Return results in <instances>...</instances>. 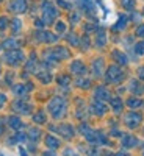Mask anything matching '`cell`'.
Instances as JSON below:
<instances>
[{
	"label": "cell",
	"mask_w": 144,
	"mask_h": 156,
	"mask_svg": "<svg viewBox=\"0 0 144 156\" xmlns=\"http://www.w3.org/2000/svg\"><path fill=\"white\" fill-rule=\"evenodd\" d=\"M64 108H66V103H64V100L60 98V97L54 98V100L50 101V105H49L50 112L54 114L55 117H61V114L64 112Z\"/></svg>",
	"instance_id": "obj_1"
},
{
	"label": "cell",
	"mask_w": 144,
	"mask_h": 156,
	"mask_svg": "<svg viewBox=\"0 0 144 156\" xmlns=\"http://www.w3.org/2000/svg\"><path fill=\"white\" fill-rule=\"evenodd\" d=\"M42 11H44V20H46L47 23H52V22H54V19L57 17V14H58L57 9H55L54 6H52L49 2H46V3H44Z\"/></svg>",
	"instance_id": "obj_2"
},
{
	"label": "cell",
	"mask_w": 144,
	"mask_h": 156,
	"mask_svg": "<svg viewBox=\"0 0 144 156\" xmlns=\"http://www.w3.org/2000/svg\"><path fill=\"white\" fill-rule=\"evenodd\" d=\"M5 59L9 62V64H19L22 59H24V55L20 53V51L14 50V51H8V53L5 55Z\"/></svg>",
	"instance_id": "obj_3"
},
{
	"label": "cell",
	"mask_w": 144,
	"mask_h": 156,
	"mask_svg": "<svg viewBox=\"0 0 144 156\" xmlns=\"http://www.w3.org/2000/svg\"><path fill=\"white\" fill-rule=\"evenodd\" d=\"M9 8L11 11H16V12H25L27 11V2L25 0H13Z\"/></svg>",
	"instance_id": "obj_4"
},
{
	"label": "cell",
	"mask_w": 144,
	"mask_h": 156,
	"mask_svg": "<svg viewBox=\"0 0 144 156\" xmlns=\"http://www.w3.org/2000/svg\"><path fill=\"white\" fill-rule=\"evenodd\" d=\"M108 80H111V81H121L122 80V72L119 70V67H116V66L110 67V70H108Z\"/></svg>",
	"instance_id": "obj_5"
},
{
	"label": "cell",
	"mask_w": 144,
	"mask_h": 156,
	"mask_svg": "<svg viewBox=\"0 0 144 156\" xmlns=\"http://www.w3.org/2000/svg\"><path fill=\"white\" fill-rule=\"evenodd\" d=\"M125 120H127V125H128V126H132V128H133V126L138 125V122L141 120V117H139L138 114H133V112H132V114H128V115H127V119H125Z\"/></svg>",
	"instance_id": "obj_6"
},
{
	"label": "cell",
	"mask_w": 144,
	"mask_h": 156,
	"mask_svg": "<svg viewBox=\"0 0 144 156\" xmlns=\"http://www.w3.org/2000/svg\"><path fill=\"white\" fill-rule=\"evenodd\" d=\"M72 72L74 73H77V75H83L85 72H86V69H85V66H83V64L80 62V61H75L74 64H72Z\"/></svg>",
	"instance_id": "obj_7"
},
{
	"label": "cell",
	"mask_w": 144,
	"mask_h": 156,
	"mask_svg": "<svg viewBox=\"0 0 144 156\" xmlns=\"http://www.w3.org/2000/svg\"><path fill=\"white\" fill-rule=\"evenodd\" d=\"M46 142H47V145H49L50 148H57V147H60V142H58L54 136H49V137L46 139Z\"/></svg>",
	"instance_id": "obj_8"
},
{
	"label": "cell",
	"mask_w": 144,
	"mask_h": 156,
	"mask_svg": "<svg viewBox=\"0 0 144 156\" xmlns=\"http://www.w3.org/2000/svg\"><path fill=\"white\" fill-rule=\"evenodd\" d=\"M113 56L116 58L117 62H121V64H127V56H124L121 51H113Z\"/></svg>",
	"instance_id": "obj_9"
},
{
	"label": "cell",
	"mask_w": 144,
	"mask_h": 156,
	"mask_svg": "<svg viewBox=\"0 0 144 156\" xmlns=\"http://www.w3.org/2000/svg\"><path fill=\"white\" fill-rule=\"evenodd\" d=\"M93 67H94V73H96V75H100V73H102V67H103V62H102V59H96Z\"/></svg>",
	"instance_id": "obj_10"
},
{
	"label": "cell",
	"mask_w": 144,
	"mask_h": 156,
	"mask_svg": "<svg viewBox=\"0 0 144 156\" xmlns=\"http://www.w3.org/2000/svg\"><path fill=\"white\" fill-rule=\"evenodd\" d=\"M127 105H128L130 108H136V106H141V105H142V101H141V100H135V98H130V100L127 101Z\"/></svg>",
	"instance_id": "obj_11"
},
{
	"label": "cell",
	"mask_w": 144,
	"mask_h": 156,
	"mask_svg": "<svg viewBox=\"0 0 144 156\" xmlns=\"http://www.w3.org/2000/svg\"><path fill=\"white\" fill-rule=\"evenodd\" d=\"M9 125L14 126V128H20L22 126V123H20V120L17 119V117H9Z\"/></svg>",
	"instance_id": "obj_12"
},
{
	"label": "cell",
	"mask_w": 144,
	"mask_h": 156,
	"mask_svg": "<svg viewBox=\"0 0 144 156\" xmlns=\"http://www.w3.org/2000/svg\"><path fill=\"white\" fill-rule=\"evenodd\" d=\"M111 105L114 106V111H117V112H119V111H121V108H122V103H121V100H119V98H113Z\"/></svg>",
	"instance_id": "obj_13"
},
{
	"label": "cell",
	"mask_w": 144,
	"mask_h": 156,
	"mask_svg": "<svg viewBox=\"0 0 144 156\" xmlns=\"http://www.w3.org/2000/svg\"><path fill=\"white\" fill-rule=\"evenodd\" d=\"M125 22H127V17L121 16V19H119V25H114V30H122V28L125 27Z\"/></svg>",
	"instance_id": "obj_14"
},
{
	"label": "cell",
	"mask_w": 144,
	"mask_h": 156,
	"mask_svg": "<svg viewBox=\"0 0 144 156\" xmlns=\"http://www.w3.org/2000/svg\"><path fill=\"white\" fill-rule=\"evenodd\" d=\"M3 47H6V48H11V47H17L16 39H8V41H5V42H3Z\"/></svg>",
	"instance_id": "obj_15"
},
{
	"label": "cell",
	"mask_w": 144,
	"mask_h": 156,
	"mask_svg": "<svg viewBox=\"0 0 144 156\" xmlns=\"http://www.w3.org/2000/svg\"><path fill=\"white\" fill-rule=\"evenodd\" d=\"M35 120H36L38 123H44V122H46V117H44V114H42V112H39V114H36V115H35Z\"/></svg>",
	"instance_id": "obj_16"
},
{
	"label": "cell",
	"mask_w": 144,
	"mask_h": 156,
	"mask_svg": "<svg viewBox=\"0 0 144 156\" xmlns=\"http://www.w3.org/2000/svg\"><path fill=\"white\" fill-rule=\"evenodd\" d=\"M136 144V139L135 137H125V140H124V145L127 147V145H135Z\"/></svg>",
	"instance_id": "obj_17"
},
{
	"label": "cell",
	"mask_w": 144,
	"mask_h": 156,
	"mask_svg": "<svg viewBox=\"0 0 144 156\" xmlns=\"http://www.w3.org/2000/svg\"><path fill=\"white\" fill-rule=\"evenodd\" d=\"M124 6L128 8V9H133V6H135V0H124Z\"/></svg>",
	"instance_id": "obj_18"
},
{
	"label": "cell",
	"mask_w": 144,
	"mask_h": 156,
	"mask_svg": "<svg viewBox=\"0 0 144 156\" xmlns=\"http://www.w3.org/2000/svg\"><path fill=\"white\" fill-rule=\"evenodd\" d=\"M13 22H14V23H13V31H19L20 30V20L19 19H16V20H13Z\"/></svg>",
	"instance_id": "obj_19"
},
{
	"label": "cell",
	"mask_w": 144,
	"mask_h": 156,
	"mask_svg": "<svg viewBox=\"0 0 144 156\" xmlns=\"http://www.w3.org/2000/svg\"><path fill=\"white\" fill-rule=\"evenodd\" d=\"M97 44H99V45L105 44V36H103V33H99V36H97Z\"/></svg>",
	"instance_id": "obj_20"
},
{
	"label": "cell",
	"mask_w": 144,
	"mask_h": 156,
	"mask_svg": "<svg viewBox=\"0 0 144 156\" xmlns=\"http://www.w3.org/2000/svg\"><path fill=\"white\" fill-rule=\"evenodd\" d=\"M136 34H138L139 37H144V25H139V27H138V30H136Z\"/></svg>",
	"instance_id": "obj_21"
},
{
	"label": "cell",
	"mask_w": 144,
	"mask_h": 156,
	"mask_svg": "<svg viewBox=\"0 0 144 156\" xmlns=\"http://www.w3.org/2000/svg\"><path fill=\"white\" fill-rule=\"evenodd\" d=\"M136 51L141 55V53H144V42H141V44H138L136 45Z\"/></svg>",
	"instance_id": "obj_22"
},
{
	"label": "cell",
	"mask_w": 144,
	"mask_h": 156,
	"mask_svg": "<svg viewBox=\"0 0 144 156\" xmlns=\"http://www.w3.org/2000/svg\"><path fill=\"white\" fill-rule=\"evenodd\" d=\"M57 30H58V31H64V30H66V25L61 23V22H60V23H57Z\"/></svg>",
	"instance_id": "obj_23"
},
{
	"label": "cell",
	"mask_w": 144,
	"mask_h": 156,
	"mask_svg": "<svg viewBox=\"0 0 144 156\" xmlns=\"http://www.w3.org/2000/svg\"><path fill=\"white\" fill-rule=\"evenodd\" d=\"M5 27H6V19L5 17H0V28L3 30Z\"/></svg>",
	"instance_id": "obj_24"
},
{
	"label": "cell",
	"mask_w": 144,
	"mask_h": 156,
	"mask_svg": "<svg viewBox=\"0 0 144 156\" xmlns=\"http://www.w3.org/2000/svg\"><path fill=\"white\" fill-rule=\"evenodd\" d=\"M58 81H60L61 84H63V83H69V78H68V76H61V78H60Z\"/></svg>",
	"instance_id": "obj_25"
},
{
	"label": "cell",
	"mask_w": 144,
	"mask_h": 156,
	"mask_svg": "<svg viewBox=\"0 0 144 156\" xmlns=\"http://www.w3.org/2000/svg\"><path fill=\"white\" fill-rule=\"evenodd\" d=\"M5 100H6V97H5L3 94H0V106H3V103H5Z\"/></svg>",
	"instance_id": "obj_26"
},
{
	"label": "cell",
	"mask_w": 144,
	"mask_h": 156,
	"mask_svg": "<svg viewBox=\"0 0 144 156\" xmlns=\"http://www.w3.org/2000/svg\"><path fill=\"white\" fill-rule=\"evenodd\" d=\"M58 3H60L61 6H64V8H69V5H68L66 2H63V0H58Z\"/></svg>",
	"instance_id": "obj_27"
},
{
	"label": "cell",
	"mask_w": 144,
	"mask_h": 156,
	"mask_svg": "<svg viewBox=\"0 0 144 156\" xmlns=\"http://www.w3.org/2000/svg\"><path fill=\"white\" fill-rule=\"evenodd\" d=\"M139 78L144 80V69H139Z\"/></svg>",
	"instance_id": "obj_28"
},
{
	"label": "cell",
	"mask_w": 144,
	"mask_h": 156,
	"mask_svg": "<svg viewBox=\"0 0 144 156\" xmlns=\"http://www.w3.org/2000/svg\"><path fill=\"white\" fill-rule=\"evenodd\" d=\"M44 156H54V154H49V153H46V154H44Z\"/></svg>",
	"instance_id": "obj_29"
},
{
	"label": "cell",
	"mask_w": 144,
	"mask_h": 156,
	"mask_svg": "<svg viewBox=\"0 0 144 156\" xmlns=\"http://www.w3.org/2000/svg\"><path fill=\"white\" fill-rule=\"evenodd\" d=\"M0 133H2V125H0Z\"/></svg>",
	"instance_id": "obj_30"
},
{
	"label": "cell",
	"mask_w": 144,
	"mask_h": 156,
	"mask_svg": "<svg viewBox=\"0 0 144 156\" xmlns=\"http://www.w3.org/2000/svg\"><path fill=\"white\" fill-rule=\"evenodd\" d=\"M117 156H125V154H122V153H121V154H117Z\"/></svg>",
	"instance_id": "obj_31"
},
{
	"label": "cell",
	"mask_w": 144,
	"mask_h": 156,
	"mask_svg": "<svg viewBox=\"0 0 144 156\" xmlns=\"http://www.w3.org/2000/svg\"><path fill=\"white\" fill-rule=\"evenodd\" d=\"M0 156H3V154H0Z\"/></svg>",
	"instance_id": "obj_32"
}]
</instances>
